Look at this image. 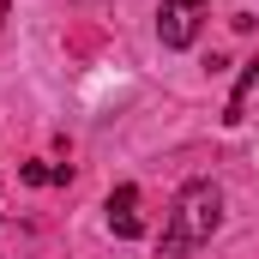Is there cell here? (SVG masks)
Returning a JSON list of instances; mask_svg holds the SVG:
<instances>
[{"mask_svg":"<svg viewBox=\"0 0 259 259\" xmlns=\"http://www.w3.org/2000/svg\"><path fill=\"white\" fill-rule=\"evenodd\" d=\"M217 223H223V193L211 181H187L163 223V259H187L193 247H205L217 235Z\"/></svg>","mask_w":259,"mask_h":259,"instance_id":"cell-1","label":"cell"},{"mask_svg":"<svg viewBox=\"0 0 259 259\" xmlns=\"http://www.w3.org/2000/svg\"><path fill=\"white\" fill-rule=\"evenodd\" d=\"M199 24H205V0H163V6H157V36H163V49H193Z\"/></svg>","mask_w":259,"mask_h":259,"instance_id":"cell-2","label":"cell"},{"mask_svg":"<svg viewBox=\"0 0 259 259\" xmlns=\"http://www.w3.org/2000/svg\"><path fill=\"white\" fill-rule=\"evenodd\" d=\"M109 229H115L121 241L139 235V187H115V193H109Z\"/></svg>","mask_w":259,"mask_h":259,"instance_id":"cell-3","label":"cell"},{"mask_svg":"<svg viewBox=\"0 0 259 259\" xmlns=\"http://www.w3.org/2000/svg\"><path fill=\"white\" fill-rule=\"evenodd\" d=\"M30 187H55V181H72V163H24L18 169Z\"/></svg>","mask_w":259,"mask_h":259,"instance_id":"cell-4","label":"cell"},{"mask_svg":"<svg viewBox=\"0 0 259 259\" xmlns=\"http://www.w3.org/2000/svg\"><path fill=\"white\" fill-rule=\"evenodd\" d=\"M253 84H259V61H247V72H241V84H235V97H229V115H223L229 127L241 121V103H247V91H253Z\"/></svg>","mask_w":259,"mask_h":259,"instance_id":"cell-5","label":"cell"}]
</instances>
